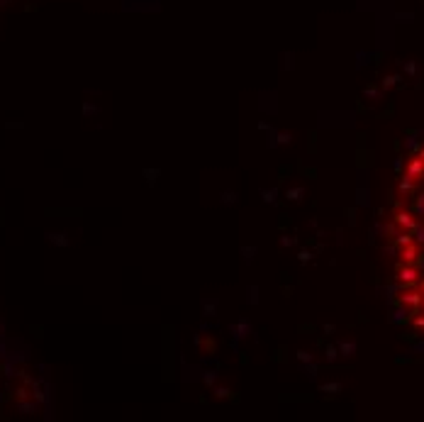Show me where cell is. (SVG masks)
Listing matches in <instances>:
<instances>
[{
  "label": "cell",
  "mask_w": 424,
  "mask_h": 422,
  "mask_svg": "<svg viewBox=\"0 0 424 422\" xmlns=\"http://www.w3.org/2000/svg\"><path fill=\"white\" fill-rule=\"evenodd\" d=\"M387 235L398 310L414 330L424 332V142L402 166Z\"/></svg>",
  "instance_id": "1"
}]
</instances>
